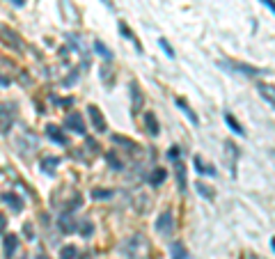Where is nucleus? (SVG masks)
<instances>
[{"instance_id": "20e7f679", "label": "nucleus", "mask_w": 275, "mask_h": 259, "mask_svg": "<svg viewBox=\"0 0 275 259\" xmlns=\"http://www.w3.org/2000/svg\"><path fill=\"white\" fill-rule=\"evenodd\" d=\"M0 39H2L5 46H9V49L16 51V53H23L25 51L23 39L18 37V32H14L12 28H7V25H2V23H0Z\"/></svg>"}, {"instance_id": "6e6552de", "label": "nucleus", "mask_w": 275, "mask_h": 259, "mask_svg": "<svg viewBox=\"0 0 275 259\" xmlns=\"http://www.w3.org/2000/svg\"><path fill=\"white\" fill-rule=\"evenodd\" d=\"M87 115H90V120H92V124H94L96 131H99V133H106V131H108L106 117H103V113L96 108L94 103H90V106H87Z\"/></svg>"}, {"instance_id": "f8f14e48", "label": "nucleus", "mask_w": 275, "mask_h": 259, "mask_svg": "<svg viewBox=\"0 0 275 259\" xmlns=\"http://www.w3.org/2000/svg\"><path fill=\"white\" fill-rule=\"evenodd\" d=\"M113 142H115V145H120V147H124V149L129 151V154H133V156H140V151L144 149V147L136 145L133 140L124 138V135H113Z\"/></svg>"}, {"instance_id": "2eb2a0df", "label": "nucleus", "mask_w": 275, "mask_h": 259, "mask_svg": "<svg viewBox=\"0 0 275 259\" xmlns=\"http://www.w3.org/2000/svg\"><path fill=\"white\" fill-rule=\"evenodd\" d=\"M193 163H195V170H198L200 175H209V177H215V175H218L213 165H209V163H204L200 154H195V156H193Z\"/></svg>"}, {"instance_id": "a878e982", "label": "nucleus", "mask_w": 275, "mask_h": 259, "mask_svg": "<svg viewBox=\"0 0 275 259\" xmlns=\"http://www.w3.org/2000/svg\"><path fill=\"white\" fill-rule=\"evenodd\" d=\"M193 186H195V191H198L200 195H202L204 199H213V188H209L206 186V184H204V181H195V184H193Z\"/></svg>"}, {"instance_id": "72a5a7b5", "label": "nucleus", "mask_w": 275, "mask_h": 259, "mask_svg": "<svg viewBox=\"0 0 275 259\" xmlns=\"http://www.w3.org/2000/svg\"><path fill=\"white\" fill-rule=\"evenodd\" d=\"M179 156H181V149L177 145L174 147H170V151H168V158L170 161H179Z\"/></svg>"}, {"instance_id": "9b49d317", "label": "nucleus", "mask_w": 275, "mask_h": 259, "mask_svg": "<svg viewBox=\"0 0 275 259\" xmlns=\"http://www.w3.org/2000/svg\"><path fill=\"white\" fill-rule=\"evenodd\" d=\"M46 138L48 140H53L55 145H60V147H67L69 145V140H67V135L62 133V129L60 127H55V124H46Z\"/></svg>"}, {"instance_id": "0eeeda50", "label": "nucleus", "mask_w": 275, "mask_h": 259, "mask_svg": "<svg viewBox=\"0 0 275 259\" xmlns=\"http://www.w3.org/2000/svg\"><path fill=\"white\" fill-rule=\"evenodd\" d=\"M174 177H177V188H179V193L186 195V191H188V172H186L184 161H174Z\"/></svg>"}, {"instance_id": "7c9ffc66", "label": "nucleus", "mask_w": 275, "mask_h": 259, "mask_svg": "<svg viewBox=\"0 0 275 259\" xmlns=\"http://www.w3.org/2000/svg\"><path fill=\"white\" fill-rule=\"evenodd\" d=\"M115 191H92V197L94 199H108V197H113Z\"/></svg>"}, {"instance_id": "7ed1b4c3", "label": "nucleus", "mask_w": 275, "mask_h": 259, "mask_svg": "<svg viewBox=\"0 0 275 259\" xmlns=\"http://www.w3.org/2000/svg\"><path fill=\"white\" fill-rule=\"evenodd\" d=\"M14 120H16V103L14 101H5L0 103V133L7 135L14 127Z\"/></svg>"}, {"instance_id": "393cba45", "label": "nucleus", "mask_w": 275, "mask_h": 259, "mask_svg": "<svg viewBox=\"0 0 275 259\" xmlns=\"http://www.w3.org/2000/svg\"><path fill=\"white\" fill-rule=\"evenodd\" d=\"M101 80H103V85H106L108 90L115 85V76H113V66L110 65H106V66H101Z\"/></svg>"}, {"instance_id": "bb28decb", "label": "nucleus", "mask_w": 275, "mask_h": 259, "mask_svg": "<svg viewBox=\"0 0 275 259\" xmlns=\"http://www.w3.org/2000/svg\"><path fill=\"white\" fill-rule=\"evenodd\" d=\"M257 90L262 92V97L266 99V103H269V106H273V85H266V83H259L257 85Z\"/></svg>"}, {"instance_id": "2f4dec72", "label": "nucleus", "mask_w": 275, "mask_h": 259, "mask_svg": "<svg viewBox=\"0 0 275 259\" xmlns=\"http://www.w3.org/2000/svg\"><path fill=\"white\" fill-rule=\"evenodd\" d=\"M158 46L165 51V55H168V58H172V60H174V51H172V46L168 44V39H158Z\"/></svg>"}, {"instance_id": "aec40b11", "label": "nucleus", "mask_w": 275, "mask_h": 259, "mask_svg": "<svg viewBox=\"0 0 275 259\" xmlns=\"http://www.w3.org/2000/svg\"><path fill=\"white\" fill-rule=\"evenodd\" d=\"M129 90H131V99H133V113H138V108L142 106V92H140V87H138L136 80L129 83Z\"/></svg>"}, {"instance_id": "423d86ee", "label": "nucleus", "mask_w": 275, "mask_h": 259, "mask_svg": "<svg viewBox=\"0 0 275 259\" xmlns=\"http://www.w3.org/2000/svg\"><path fill=\"white\" fill-rule=\"evenodd\" d=\"M156 232H158V234H163V236H170L172 234V229H174V216H172V211L170 209H165L161 213V216L156 218Z\"/></svg>"}, {"instance_id": "4be33fe9", "label": "nucleus", "mask_w": 275, "mask_h": 259, "mask_svg": "<svg viewBox=\"0 0 275 259\" xmlns=\"http://www.w3.org/2000/svg\"><path fill=\"white\" fill-rule=\"evenodd\" d=\"M170 253H172V259H191V255H188V250L181 241H174L170 246Z\"/></svg>"}, {"instance_id": "e433bc0d", "label": "nucleus", "mask_w": 275, "mask_h": 259, "mask_svg": "<svg viewBox=\"0 0 275 259\" xmlns=\"http://www.w3.org/2000/svg\"><path fill=\"white\" fill-rule=\"evenodd\" d=\"M9 83H12V78H7L5 73L0 71V85H2V87H9Z\"/></svg>"}, {"instance_id": "4468645a", "label": "nucleus", "mask_w": 275, "mask_h": 259, "mask_svg": "<svg viewBox=\"0 0 275 259\" xmlns=\"http://www.w3.org/2000/svg\"><path fill=\"white\" fill-rule=\"evenodd\" d=\"M2 250H5V257L12 259L18 250V236L16 234H7L5 241H2Z\"/></svg>"}, {"instance_id": "4c0bfd02", "label": "nucleus", "mask_w": 275, "mask_h": 259, "mask_svg": "<svg viewBox=\"0 0 275 259\" xmlns=\"http://www.w3.org/2000/svg\"><path fill=\"white\" fill-rule=\"evenodd\" d=\"M9 2H12L14 7H23L25 5V0H9Z\"/></svg>"}, {"instance_id": "f03ea898", "label": "nucleus", "mask_w": 275, "mask_h": 259, "mask_svg": "<svg viewBox=\"0 0 275 259\" xmlns=\"http://www.w3.org/2000/svg\"><path fill=\"white\" fill-rule=\"evenodd\" d=\"M218 65L225 69V71L229 73H241V76H248V78H255V76H264V69H259V66H252V65H245V62H234V60H220Z\"/></svg>"}, {"instance_id": "412c9836", "label": "nucleus", "mask_w": 275, "mask_h": 259, "mask_svg": "<svg viewBox=\"0 0 275 259\" xmlns=\"http://www.w3.org/2000/svg\"><path fill=\"white\" fill-rule=\"evenodd\" d=\"M94 51H96V53H99V55H101V58H103V62H106V65H110V62H113L115 53H113V51H110V49H108V46H106V44H103V42H99V39H96V42H94Z\"/></svg>"}, {"instance_id": "dca6fc26", "label": "nucleus", "mask_w": 275, "mask_h": 259, "mask_svg": "<svg viewBox=\"0 0 275 259\" xmlns=\"http://www.w3.org/2000/svg\"><path fill=\"white\" fill-rule=\"evenodd\" d=\"M144 129H147L149 135H158L161 133V124H158L154 113H144Z\"/></svg>"}, {"instance_id": "1a4fd4ad", "label": "nucleus", "mask_w": 275, "mask_h": 259, "mask_svg": "<svg viewBox=\"0 0 275 259\" xmlns=\"http://www.w3.org/2000/svg\"><path fill=\"white\" fill-rule=\"evenodd\" d=\"M0 199H2V202L9 206V211H12V213H21V211H23V197H18V195L12 193V191H5V193H0Z\"/></svg>"}, {"instance_id": "a211bd4d", "label": "nucleus", "mask_w": 275, "mask_h": 259, "mask_svg": "<svg viewBox=\"0 0 275 259\" xmlns=\"http://www.w3.org/2000/svg\"><path fill=\"white\" fill-rule=\"evenodd\" d=\"M117 28H120V32H122V35H124L126 39H129V42L133 44V46H136V49H138V53H142V44H140V42L136 39V35L131 32V28H129V25H126L124 21H120V23H117Z\"/></svg>"}, {"instance_id": "9d476101", "label": "nucleus", "mask_w": 275, "mask_h": 259, "mask_svg": "<svg viewBox=\"0 0 275 259\" xmlns=\"http://www.w3.org/2000/svg\"><path fill=\"white\" fill-rule=\"evenodd\" d=\"M78 220L73 218V213H65L62 211V216L58 218V227H60L62 234H73V232H78Z\"/></svg>"}, {"instance_id": "a19ab883", "label": "nucleus", "mask_w": 275, "mask_h": 259, "mask_svg": "<svg viewBox=\"0 0 275 259\" xmlns=\"http://www.w3.org/2000/svg\"><path fill=\"white\" fill-rule=\"evenodd\" d=\"M37 259H48V257H44V255H39V257H37Z\"/></svg>"}, {"instance_id": "ddd939ff", "label": "nucleus", "mask_w": 275, "mask_h": 259, "mask_svg": "<svg viewBox=\"0 0 275 259\" xmlns=\"http://www.w3.org/2000/svg\"><path fill=\"white\" fill-rule=\"evenodd\" d=\"M165 179H168V170H163V168H154L149 172V177H147V181H149V186L158 188L165 184Z\"/></svg>"}, {"instance_id": "f704fd0d", "label": "nucleus", "mask_w": 275, "mask_h": 259, "mask_svg": "<svg viewBox=\"0 0 275 259\" xmlns=\"http://www.w3.org/2000/svg\"><path fill=\"white\" fill-rule=\"evenodd\" d=\"M23 234L28 236V239H35V229H32V225H28V223L23 225Z\"/></svg>"}, {"instance_id": "6ab92c4d", "label": "nucleus", "mask_w": 275, "mask_h": 259, "mask_svg": "<svg viewBox=\"0 0 275 259\" xmlns=\"http://www.w3.org/2000/svg\"><path fill=\"white\" fill-rule=\"evenodd\" d=\"M106 161L108 165H110V170H115V172H122L124 170V161H122L120 156H117V151H106Z\"/></svg>"}, {"instance_id": "c85d7f7f", "label": "nucleus", "mask_w": 275, "mask_h": 259, "mask_svg": "<svg viewBox=\"0 0 275 259\" xmlns=\"http://www.w3.org/2000/svg\"><path fill=\"white\" fill-rule=\"evenodd\" d=\"M67 39H69V44H71V46L78 51V53L85 55V44L80 42V37H78V35H67Z\"/></svg>"}, {"instance_id": "39448f33", "label": "nucleus", "mask_w": 275, "mask_h": 259, "mask_svg": "<svg viewBox=\"0 0 275 259\" xmlns=\"http://www.w3.org/2000/svg\"><path fill=\"white\" fill-rule=\"evenodd\" d=\"M62 127H65L67 131L76 133V135H85V133H87V127H85V120L80 113H69L65 117V122H62Z\"/></svg>"}, {"instance_id": "c756f323", "label": "nucleus", "mask_w": 275, "mask_h": 259, "mask_svg": "<svg viewBox=\"0 0 275 259\" xmlns=\"http://www.w3.org/2000/svg\"><path fill=\"white\" fill-rule=\"evenodd\" d=\"M78 232H80V234H83L85 239H90V236L94 234V225H92L90 220H83V223L78 225Z\"/></svg>"}, {"instance_id": "473e14b6", "label": "nucleus", "mask_w": 275, "mask_h": 259, "mask_svg": "<svg viewBox=\"0 0 275 259\" xmlns=\"http://www.w3.org/2000/svg\"><path fill=\"white\" fill-rule=\"evenodd\" d=\"M78 73H80V69H73V71L69 73V78H67V80H65V83H62V85H65V87H71V85H73V83H76V80H78Z\"/></svg>"}, {"instance_id": "ea45409f", "label": "nucleus", "mask_w": 275, "mask_h": 259, "mask_svg": "<svg viewBox=\"0 0 275 259\" xmlns=\"http://www.w3.org/2000/svg\"><path fill=\"white\" fill-rule=\"evenodd\" d=\"M103 5L108 7V9H115V5H113V0H103Z\"/></svg>"}, {"instance_id": "b1692460", "label": "nucleus", "mask_w": 275, "mask_h": 259, "mask_svg": "<svg viewBox=\"0 0 275 259\" xmlns=\"http://www.w3.org/2000/svg\"><path fill=\"white\" fill-rule=\"evenodd\" d=\"M174 103H177V106H179V108H181V110H184V113H186V117H188V120H191L193 124H195V127H198V124H200V117H198V115H195V113H193L191 108H188V103H186L184 99H174Z\"/></svg>"}, {"instance_id": "58836bf2", "label": "nucleus", "mask_w": 275, "mask_h": 259, "mask_svg": "<svg viewBox=\"0 0 275 259\" xmlns=\"http://www.w3.org/2000/svg\"><path fill=\"white\" fill-rule=\"evenodd\" d=\"M262 2H264V5H266V7H269L271 12H273V0H262Z\"/></svg>"}, {"instance_id": "c9c22d12", "label": "nucleus", "mask_w": 275, "mask_h": 259, "mask_svg": "<svg viewBox=\"0 0 275 259\" xmlns=\"http://www.w3.org/2000/svg\"><path fill=\"white\" fill-rule=\"evenodd\" d=\"M5 229H7V218L5 213H0V234H5Z\"/></svg>"}, {"instance_id": "cd10ccee", "label": "nucleus", "mask_w": 275, "mask_h": 259, "mask_svg": "<svg viewBox=\"0 0 275 259\" xmlns=\"http://www.w3.org/2000/svg\"><path fill=\"white\" fill-rule=\"evenodd\" d=\"M60 259H78V248L76 246H65L60 250Z\"/></svg>"}, {"instance_id": "f257e3e1", "label": "nucleus", "mask_w": 275, "mask_h": 259, "mask_svg": "<svg viewBox=\"0 0 275 259\" xmlns=\"http://www.w3.org/2000/svg\"><path fill=\"white\" fill-rule=\"evenodd\" d=\"M120 253L126 259H142L144 255L149 253V243H147V239L142 234H133L131 239H126L120 246Z\"/></svg>"}, {"instance_id": "f3484780", "label": "nucleus", "mask_w": 275, "mask_h": 259, "mask_svg": "<svg viewBox=\"0 0 275 259\" xmlns=\"http://www.w3.org/2000/svg\"><path fill=\"white\" fill-rule=\"evenodd\" d=\"M60 165V158L58 156H46L42 158V172L48 177H55V168Z\"/></svg>"}, {"instance_id": "5701e85b", "label": "nucleus", "mask_w": 275, "mask_h": 259, "mask_svg": "<svg viewBox=\"0 0 275 259\" xmlns=\"http://www.w3.org/2000/svg\"><path fill=\"white\" fill-rule=\"evenodd\" d=\"M225 124H227V127H229V129H232V131H234V133H236V135H245L243 127H241V122H239V120H236V117H234V115H232V113H229V110H227V113H225Z\"/></svg>"}]
</instances>
